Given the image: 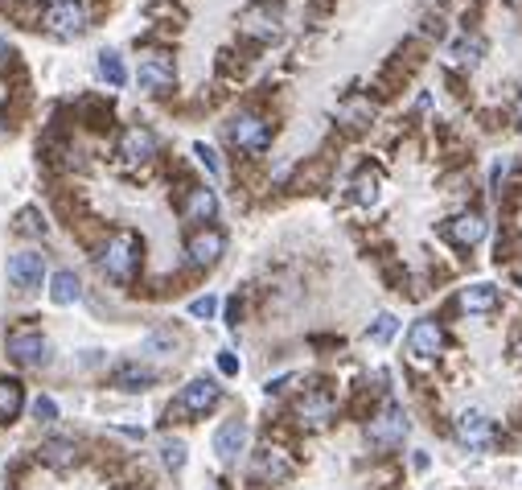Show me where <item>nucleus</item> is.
I'll return each instance as SVG.
<instances>
[{"label":"nucleus","instance_id":"473e14b6","mask_svg":"<svg viewBox=\"0 0 522 490\" xmlns=\"http://www.w3.org/2000/svg\"><path fill=\"white\" fill-rule=\"evenodd\" d=\"M456 54H461V62H469V67H473L477 54H482V41H461V46H456Z\"/></svg>","mask_w":522,"mask_h":490},{"label":"nucleus","instance_id":"a878e982","mask_svg":"<svg viewBox=\"0 0 522 490\" xmlns=\"http://www.w3.org/2000/svg\"><path fill=\"white\" fill-rule=\"evenodd\" d=\"M161 461L169 466V470H185V441L164 437V441H161Z\"/></svg>","mask_w":522,"mask_h":490},{"label":"nucleus","instance_id":"2f4dec72","mask_svg":"<svg viewBox=\"0 0 522 490\" xmlns=\"http://www.w3.org/2000/svg\"><path fill=\"white\" fill-rule=\"evenodd\" d=\"M33 416H38V421H54V416H58V404L49 400V396H41V400L33 404Z\"/></svg>","mask_w":522,"mask_h":490},{"label":"nucleus","instance_id":"dca6fc26","mask_svg":"<svg viewBox=\"0 0 522 490\" xmlns=\"http://www.w3.org/2000/svg\"><path fill=\"white\" fill-rule=\"evenodd\" d=\"M243 445H247V424H243V421H226L223 429L214 432V453H218L223 461L239 458Z\"/></svg>","mask_w":522,"mask_h":490},{"label":"nucleus","instance_id":"6ab92c4d","mask_svg":"<svg viewBox=\"0 0 522 490\" xmlns=\"http://www.w3.org/2000/svg\"><path fill=\"white\" fill-rule=\"evenodd\" d=\"M456 305H461V314H493V309H498V289L493 285H469V289H461Z\"/></svg>","mask_w":522,"mask_h":490},{"label":"nucleus","instance_id":"423d86ee","mask_svg":"<svg viewBox=\"0 0 522 490\" xmlns=\"http://www.w3.org/2000/svg\"><path fill=\"white\" fill-rule=\"evenodd\" d=\"M223 252H226V236L218 231V227H202V231H194V236H190V244H185L190 264H198V268L218 264V260H223Z\"/></svg>","mask_w":522,"mask_h":490},{"label":"nucleus","instance_id":"bb28decb","mask_svg":"<svg viewBox=\"0 0 522 490\" xmlns=\"http://www.w3.org/2000/svg\"><path fill=\"white\" fill-rule=\"evenodd\" d=\"M17 231L21 236H46V218H41V210H21L17 215Z\"/></svg>","mask_w":522,"mask_h":490},{"label":"nucleus","instance_id":"412c9836","mask_svg":"<svg viewBox=\"0 0 522 490\" xmlns=\"http://www.w3.org/2000/svg\"><path fill=\"white\" fill-rule=\"evenodd\" d=\"M25 408V388L17 379H0V424H9Z\"/></svg>","mask_w":522,"mask_h":490},{"label":"nucleus","instance_id":"c85d7f7f","mask_svg":"<svg viewBox=\"0 0 522 490\" xmlns=\"http://www.w3.org/2000/svg\"><path fill=\"white\" fill-rule=\"evenodd\" d=\"M190 314H194V317H206V322H210V317L218 314V297L206 293V297H198V301H190Z\"/></svg>","mask_w":522,"mask_h":490},{"label":"nucleus","instance_id":"39448f33","mask_svg":"<svg viewBox=\"0 0 522 490\" xmlns=\"http://www.w3.org/2000/svg\"><path fill=\"white\" fill-rule=\"evenodd\" d=\"M252 474H255V482H263V486H280V482L292 478V458L284 450H276V445H263L252 461Z\"/></svg>","mask_w":522,"mask_h":490},{"label":"nucleus","instance_id":"1a4fd4ad","mask_svg":"<svg viewBox=\"0 0 522 490\" xmlns=\"http://www.w3.org/2000/svg\"><path fill=\"white\" fill-rule=\"evenodd\" d=\"M456 441L469 445V450H490L493 445V421L477 408L461 412V421H456Z\"/></svg>","mask_w":522,"mask_h":490},{"label":"nucleus","instance_id":"ddd939ff","mask_svg":"<svg viewBox=\"0 0 522 490\" xmlns=\"http://www.w3.org/2000/svg\"><path fill=\"white\" fill-rule=\"evenodd\" d=\"M214 404H218V383L214 379H190L177 396V412H190V416H202Z\"/></svg>","mask_w":522,"mask_h":490},{"label":"nucleus","instance_id":"5701e85b","mask_svg":"<svg viewBox=\"0 0 522 490\" xmlns=\"http://www.w3.org/2000/svg\"><path fill=\"white\" fill-rule=\"evenodd\" d=\"M243 30L255 33V38H276V33H280V17H276V13H247Z\"/></svg>","mask_w":522,"mask_h":490},{"label":"nucleus","instance_id":"c756f323","mask_svg":"<svg viewBox=\"0 0 522 490\" xmlns=\"http://www.w3.org/2000/svg\"><path fill=\"white\" fill-rule=\"evenodd\" d=\"M354 190H358V202H375V198H378V177L375 174H362L358 177V186H354Z\"/></svg>","mask_w":522,"mask_h":490},{"label":"nucleus","instance_id":"4be33fe9","mask_svg":"<svg viewBox=\"0 0 522 490\" xmlns=\"http://www.w3.org/2000/svg\"><path fill=\"white\" fill-rule=\"evenodd\" d=\"M41 461L46 466H54V470H70L78 461V445L75 441H62V437H54V441L41 445Z\"/></svg>","mask_w":522,"mask_h":490},{"label":"nucleus","instance_id":"f8f14e48","mask_svg":"<svg viewBox=\"0 0 522 490\" xmlns=\"http://www.w3.org/2000/svg\"><path fill=\"white\" fill-rule=\"evenodd\" d=\"M485 231H490V223H485L477 210H469V215H456L445 223V239L456 247H477L485 239Z\"/></svg>","mask_w":522,"mask_h":490},{"label":"nucleus","instance_id":"7c9ffc66","mask_svg":"<svg viewBox=\"0 0 522 490\" xmlns=\"http://www.w3.org/2000/svg\"><path fill=\"white\" fill-rule=\"evenodd\" d=\"M194 153H198V161H202V165L210 169L214 177L223 174V165H218V157H214V148H206V145H194Z\"/></svg>","mask_w":522,"mask_h":490},{"label":"nucleus","instance_id":"f03ea898","mask_svg":"<svg viewBox=\"0 0 522 490\" xmlns=\"http://www.w3.org/2000/svg\"><path fill=\"white\" fill-rule=\"evenodd\" d=\"M367 437H370V445H378V450H395V445H403V437H407L403 408H399V404H387V408L367 424Z\"/></svg>","mask_w":522,"mask_h":490},{"label":"nucleus","instance_id":"9d476101","mask_svg":"<svg viewBox=\"0 0 522 490\" xmlns=\"http://www.w3.org/2000/svg\"><path fill=\"white\" fill-rule=\"evenodd\" d=\"M173 58L169 54H148V58H140V87L153 91V95H164V91H173Z\"/></svg>","mask_w":522,"mask_h":490},{"label":"nucleus","instance_id":"72a5a7b5","mask_svg":"<svg viewBox=\"0 0 522 490\" xmlns=\"http://www.w3.org/2000/svg\"><path fill=\"white\" fill-rule=\"evenodd\" d=\"M218 371H223V375H239V359H234L231 351H223V354H218Z\"/></svg>","mask_w":522,"mask_h":490},{"label":"nucleus","instance_id":"a211bd4d","mask_svg":"<svg viewBox=\"0 0 522 490\" xmlns=\"http://www.w3.org/2000/svg\"><path fill=\"white\" fill-rule=\"evenodd\" d=\"M111 383L116 388H124V392H145V388H153L156 383V371L145 363H119L116 371H111Z\"/></svg>","mask_w":522,"mask_h":490},{"label":"nucleus","instance_id":"7ed1b4c3","mask_svg":"<svg viewBox=\"0 0 522 490\" xmlns=\"http://www.w3.org/2000/svg\"><path fill=\"white\" fill-rule=\"evenodd\" d=\"M46 30L58 38H78L87 30V4L83 0H54L46 9Z\"/></svg>","mask_w":522,"mask_h":490},{"label":"nucleus","instance_id":"f257e3e1","mask_svg":"<svg viewBox=\"0 0 522 490\" xmlns=\"http://www.w3.org/2000/svg\"><path fill=\"white\" fill-rule=\"evenodd\" d=\"M99 268H103L111 281H132L136 268H140V239H136V231H116V236L103 244V252H99Z\"/></svg>","mask_w":522,"mask_h":490},{"label":"nucleus","instance_id":"f704fd0d","mask_svg":"<svg viewBox=\"0 0 522 490\" xmlns=\"http://www.w3.org/2000/svg\"><path fill=\"white\" fill-rule=\"evenodd\" d=\"M4 62H9V41L0 38V67H4Z\"/></svg>","mask_w":522,"mask_h":490},{"label":"nucleus","instance_id":"9b49d317","mask_svg":"<svg viewBox=\"0 0 522 490\" xmlns=\"http://www.w3.org/2000/svg\"><path fill=\"white\" fill-rule=\"evenodd\" d=\"M440 346H445V330H440L432 317L416 322V325H411V334H407V351H411V359H420V363L436 359V354H440Z\"/></svg>","mask_w":522,"mask_h":490},{"label":"nucleus","instance_id":"393cba45","mask_svg":"<svg viewBox=\"0 0 522 490\" xmlns=\"http://www.w3.org/2000/svg\"><path fill=\"white\" fill-rule=\"evenodd\" d=\"M395 334H399V317H395V314H378V317H375V325L367 330V338H370V343L383 346V343H391Z\"/></svg>","mask_w":522,"mask_h":490},{"label":"nucleus","instance_id":"cd10ccee","mask_svg":"<svg viewBox=\"0 0 522 490\" xmlns=\"http://www.w3.org/2000/svg\"><path fill=\"white\" fill-rule=\"evenodd\" d=\"M177 346H181V338H177L173 330H153L148 334V343H145V351L156 354V351H177Z\"/></svg>","mask_w":522,"mask_h":490},{"label":"nucleus","instance_id":"4468645a","mask_svg":"<svg viewBox=\"0 0 522 490\" xmlns=\"http://www.w3.org/2000/svg\"><path fill=\"white\" fill-rule=\"evenodd\" d=\"M156 153V137L148 132V128H140V124H132L119 137V157L124 161H148Z\"/></svg>","mask_w":522,"mask_h":490},{"label":"nucleus","instance_id":"b1692460","mask_svg":"<svg viewBox=\"0 0 522 490\" xmlns=\"http://www.w3.org/2000/svg\"><path fill=\"white\" fill-rule=\"evenodd\" d=\"M99 75H103L111 87H124V83H128L124 62H119V54H111V49H103V54H99Z\"/></svg>","mask_w":522,"mask_h":490},{"label":"nucleus","instance_id":"aec40b11","mask_svg":"<svg viewBox=\"0 0 522 490\" xmlns=\"http://www.w3.org/2000/svg\"><path fill=\"white\" fill-rule=\"evenodd\" d=\"M78 297H83V285H78V276L70 272V268L49 276V301L54 305H75Z\"/></svg>","mask_w":522,"mask_h":490},{"label":"nucleus","instance_id":"e433bc0d","mask_svg":"<svg viewBox=\"0 0 522 490\" xmlns=\"http://www.w3.org/2000/svg\"><path fill=\"white\" fill-rule=\"evenodd\" d=\"M0 137H4V124H0Z\"/></svg>","mask_w":522,"mask_h":490},{"label":"nucleus","instance_id":"c9c22d12","mask_svg":"<svg viewBox=\"0 0 522 490\" xmlns=\"http://www.w3.org/2000/svg\"><path fill=\"white\" fill-rule=\"evenodd\" d=\"M514 120H518V124H522V95L514 99Z\"/></svg>","mask_w":522,"mask_h":490},{"label":"nucleus","instance_id":"f3484780","mask_svg":"<svg viewBox=\"0 0 522 490\" xmlns=\"http://www.w3.org/2000/svg\"><path fill=\"white\" fill-rule=\"evenodd\" d=\"M181 215L190 218V223H210V218L218 215V194H214V190H206V186L190 190V198L181 202Z\"/></svg>","mask_w":522,"mask_h":490},{"label":"nucleus","instance_id":"0eeeda50","mask_svg":"<svg viewBox=\"0 0 522 490\" xmlns=\"http://www.w3.org/2000/svg\"><path fill=\"white\" fill-rule=\"evenodd\" d=\"M231 140L247 153H263L271 145V124L260 116H234L231 120Z\"/></svg>","mask_w":522,"mask_h":490},{"label":"nucleus","instance_id":"2eb2a0df","mask_svg":"<svg viewBox=\"0 0 522 490\" xmlns=\"http://www.w3.org/2000/svg\"><path fill=\"white\" fill-rule=\"evenodd\" d=\"M296 416H300V424H309V429L329 424V416H333V396H329V392H309L305 400L296 404Z\"/></svg>","mask_w":522,"mask_h":490},{"label":"nucleus","instance_id":"20e7f679","mask_svg":"<svg viewBox=\"0 0 522 490\" xmlns=\"http://www.w3.org/2000/svg\"><path fill=\"white\" fill-rule=\"evenodd\" d=\"M4 346H9V359L21 367H41L49 359V343L41 338V330H13Z\"/></svg>","mask_w":522,"mask_h":490},{"label":"nucleus","instance_id":"6e6552de","mask_svg":"<svg viewBox=\"0 0 522 490\" xmlns=\"http://www.w3.org/2000/svg\"><path fill=\"white\" fill-rule=\"evenodd\" d=\"M41 276H46V255L41 252H17L9 260V281L21 289V293L41 289Z\"/></svg>","mask_w":522,"mask_h":490}]
</instances>
